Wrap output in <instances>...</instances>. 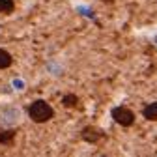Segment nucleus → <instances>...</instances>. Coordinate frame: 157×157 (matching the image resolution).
Returning <instances> with one entry per match:
<instances>
[{
  "label": "nucleus",
  "mask_w": 157,
  "mask_h": 157,
  "mask_svg": "<svg viewBox=\"0 0 157 157\" xmlns=\"http://www.w3.org/2000/svg\"><path fill=\"white\" fill-rule=\"evenodd\" d=\"M28 114H30V118H32L34 122L41 124V122H47V120H51V118H52V107L49 103H45V101L39 99V101H34L30 105Z\"/></svg>",
  "instance_id": "1"
},
{
  "label": "nucleus",
  "mask_w": 157,
  "mask_h": 157,
  "mask_svg": "<svg viewBox=\"0 0 157 157\" xmlns=\"http://www.w3.org/2000/svg\"><path fill=\"white\" fill-rule=\"evenodd\" d=\"M112 118H114L116 124H120L124 127H127V125H131L135 122V114L129 109H125V107H116L112 110Z\"/></svg>",
  "instance_id": "2"
},
{
  "label": "nucleus",
  "mask_w": 157,
  "mask_h": 157,
  "mask_svg": "<svg viewBox=\"0 0 157 157\" xmlns=\"http://www.w3.org/2000/svg\"><path fill=\"white\" fill-rule=\"evenodd\" d=\"M142 114H144V118H146V120L157 122V103H151V105H148V107L142 110Z\"/></svg>",
  "instance_id": "3"
},
{
  "label": "nucleus",
  "mask_w": 157,
  "mask_h": 157,
  "mask_svg": "<svg viewBox=\"0 0 157 157\" xmlns=\"http://www.w3.org/2000/svg\"><path fill=\"white\" fill-rule=\"evenodd\" d=\"M10 66H11V56H10V52L4 51V49H0V69H6Z\"/></svg>",
  "instance_id": "4"
},
{
  "label": "nucleus",
  "mask_w": 157,
  "mask_h": 157,
  "mask_svg": "<svg viewBox=\"0 0 157 157\" xmlns=\"http://www.w3.org/2000/svg\"><path fill=\"white\" fill-rule=\"evenodd\" d=\"M15 10L13 0H0V13H11Z\"/></svg>",
  "instance_id": "5"
},
{
  "label": "nucleus",
  "mask_w": 157,
  "mask_h": 157,
  "mask_svg": "<svg viewBox=\"0 0 157 157\" xmlns=\"http://www.w3.org/2000/svg\"><path fill=\"white\" fill-rule=\"evenodd\" d=\"M84 139L86 140H97V139H99V133H95L94 129H86L84 131Z\"/></svg>",
  "instance_id": "6"
},
{
  "label": "nucleus",
  "mask_w": 157,
  "mask_h": 157,
  "mask_svg": "<svg viewBox=\"0 0 157 157\" xmlns=\"http://www.w3.org/2000/svg\"><path fill=\"white\" fill-rule=\"evenodd\" d=\"M13 139V131H8V133H2L0 135V142H8Z\"/></svg>",
  "instance_id": "7"
},
{
  "label": "nucleus",
  "mask_w": 157,
  "mask_h": 157,
  "mask_svg": "<svg viewBox=\"0 0 157 157\" xmlns=\"http://www.w3.org/2000/svg\"><path fill=\"white\" fill-rule=\"evenodd\" d=\"M75 103H77V97L75 95H67L66 99H64V105H67V107H73Z\"/></svg>",
  "instance_id": "8"
}]
</instances>
